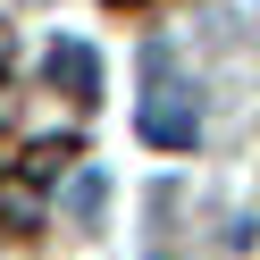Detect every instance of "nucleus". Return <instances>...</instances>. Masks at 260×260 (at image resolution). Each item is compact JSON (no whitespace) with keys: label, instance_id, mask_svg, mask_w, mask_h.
<instances>
[{"label":"nucleus","instance_id":"2","mask_svg":"<svg viewBox=\"0 0 260 260\" xmlns=\"http://www.w3.org/2000/svg\"><path fill=\"white\" fill-rule=\"evenodd\" d=\"M51 76H68L76 92H92V84H101V68H92V51H76V42H68V51H51Z\"/></svg>","mask_w":260,"mask_h":260},{"label":"nucleus","instance_id":"1","mask_svg":"<svg viewBox=\"0 0 260 260\" xmlns=\"http://www.w3.org/2000/svg\"><path fill=\"white\" fill-rule=\"evenodd\" d=\"M143 135L168 143V151H185V143L202 135V118H193V109H176V101H143Z\"/></svg>","mask_w":260,"mask_h":260}]
</instances>
